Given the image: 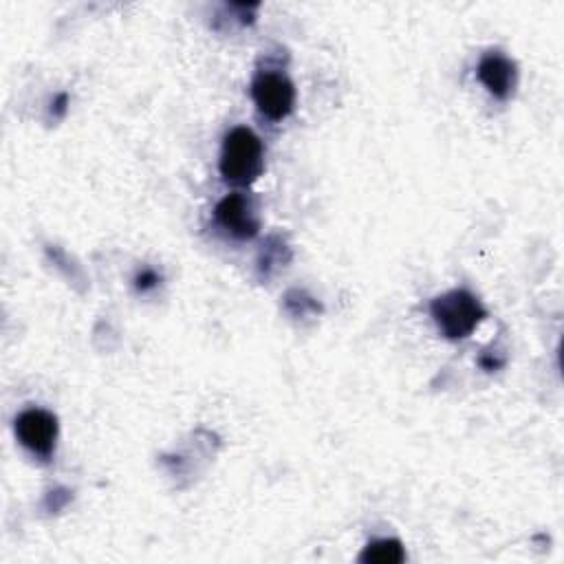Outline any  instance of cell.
I'll list each match as a JSON object with an SVG mask.
<instances>
[{
  "label": "cell",
  "mask_w": 564,
  "mask_h": 564,
  "mask_svg": "<svg viewBox=\"0 0 564 564\" xmlns=\"http://www.w3.org/2000/svg\"><path fill=\"white\" fill-rule=\"evenodd\" d=\"M359 560L366 564H399L405 560V551L399 540L383 538V540L370 542L359 555Z\"/></svg>",
  "instance_id": "obj_7"
},
{
  "label": "cell",
  "mask_w": 564,
  "mask_h": 564,
  "mask_svg": "<svg viewBox=\"0 0 564 564\" xmlns=\"http://www.w3.org/2000/svg\"><path fill=\"white\" fill-rule=\"evenodd\" d=\"M476 77L496 99H509L518 86V66L509 55L487 51L478 59Z\"/></svg>",
  "instance_id": "obj_6"
},
{
  "label": "cell",
  "mask_w": 564,
  "mask_h": 564,
  "mask_svg": "<svg viewBox=\"0 0 564 564\" xmlns=\"http://www.w3.org/2000/svg\"><path fill=\"white\" fill-rule=\"evenodd\" d=\"M66 104H68V97L62 93V95H57V99L53 101V106H55V112H57V117H62L64 112H66Z\"/></svg>",
  "instance_id": "obj_9"
},
{
  "label": "cell",
  "mask_w": 564,
  "mask_h": 564,
  "mask_svg": "<svg viewBox=\"0 0 564 564\" xmlns=\"http://www.w3.org/2000/svg\"><path fill=\"white\" fill-rule=\"evenodd\" d=\"M214 216L216 223L234 238L251 240L260 231V218L253 209V203L245 194L223 196L214 209Z\"/></svg>",
  "instance_id": "obj_5"
},
{
  "label": "cell",
  "mask_w": 564,
  "mask_h": 564,
  "mask_svg": "<svg viewBox=\"0 0 564 564\" xmlns=\"http://www.w3.org/2000/svg\"><path fill=\"white\" fill-rule=\"evenodd\" d=\"M218 170L225 181L234 185H251L264 170V145L260 137L247 128L236 126L223 137Z\"/></svg>",
  "instance_id": "obj_1"
},
{
  "label": "cell",
  "mask_w": 564,
  "mask_h": 564,
  "mask_svg": "<svg viewBox=\"0 0 564 564\" xmlns=\"http://www.w3.org/2000/svg\"><path fill=\"white\" fill-rule=\"evenodd\" d=\"M430 315L443 337L463 339L487 319V308L471 291L452 289L430 302Z\"/></svg>",
  "instance_id": "obj_2"
},
{
  "label": "cell",
  "mask_w": 564,
  "mask_h": 564,
  "mask_svg": "<svg viewBox=\"0 0 564 564\" xmlns=\"http://www.w3.org/2000/svg\"><path fill=\"white\" fill-rule=\"evenodd\" d=\"M18 443L33 456L46 460L55 452L57 443V416L42 408H26L13 421Z\"/></svg>",
  "instance_id": "obj_4"
},
{
  "label": "cell",
  "mask_w": 564,
  "mask_h": 564,
  "mask_svg": "<svg viewBox=\"0 0 564 564\" xmlns=\"http://www.w3.org/2000/svg\"><path fill=\"white\" fill-rule=\"evenodd\" d=\"M251 99L262 117L282 121L295 108V86L282 70L264 68L251 82Z\"/></svg>",
  "instance_id": "obj_3"
},
{
  "label": "cell",
  "mask_w": 564,
  "mask_h": 564,
  "mask_svg": "<svg viewBox=\"0 0 564 564\" xmlns=\"http://www.w3.org/2000/svg\"><path fill=\"white\" fill-rule=\"evenodd\" d=\"M159 284H161V273L154 271V269H150V267H143V269L137 271V275H134V289L141 291V293L152 291V289H156Z\"/></svg>",
  "instance_id": "obj_8"
}]
</instances>
